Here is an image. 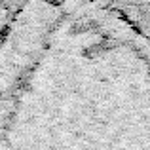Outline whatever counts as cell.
<instances>
[{
	"label": "cell",
	"instance_id": "obj_1",
	"mask_svg": "<svg viewBox=\"0 0 150 150\" xmlns=\"http://www.w3.org/2000/svg\"><path fill=\"white\" fill-rule=\"evenodd\" d=\"M0 150H150V44L88 0H29L0 42Z\"/></svg>",
	"mask_w": 150,
	"mask_h": 150
}]
</instances>
